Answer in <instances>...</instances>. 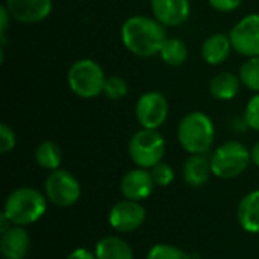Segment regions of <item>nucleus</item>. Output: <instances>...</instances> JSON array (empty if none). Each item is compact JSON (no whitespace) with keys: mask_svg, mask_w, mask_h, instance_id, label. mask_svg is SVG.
<instances>
[{"mask_svg":"<svg viewBox=\"0 0 259 259\" xmlns=\"http://www.w3.org/2000/svg\"><path fill=\"white\" fill-rule=\"evenodd\" d=\"M167 38L165 26L152 17L132 15L121 26V41L124 47L140 58L159 55Z\"/></svg>","mask_w":259,"mask_h":259,"instance_id":"f257e3e1","label":"nucleus"},{"mask_svg":"<svg viewBox=\"0 0 259 259\" xmlns=\"http://www.w3.org/2000/svg\"><path fill=\"white\" fill-rule=\"evenodd\" d=\"M178 141L190 155L208 153L215 140V126L209 115L200 111L188 112L178 124Z\"/></svg>","mask_w":259,"mask_h":259,"instance_id":"f03ea898","label":"nucleus"},{"mask_svg":"<svg viewBox=\"0 0 259 259\" xmlns=\"http://www.w3.org/2000/svg\"><path fill=\"white\" fill-rule=\"evenodd\" d=\"M47 209V197L32 187H20L11 191L5 200L3 212L12 225L27 226L36 223Z\"/></svg>","mask_w":259,"mask_h":259,"instance_id":"7ed1b4c3","label":"nucleus"},{"mask_svg":"<svg viewBox=\"0 0 259 259\" xmlns=\"http://www.w3.org/2000/svg\"><path fill=\"white\" fill-rule=\"evenodd\" d=\"M165 150L167 143L162 134H159V131L144 127H141L131 137L127 146V152L132 162L137 167L146 170H150L156 164L162 162Z\"/></svg>","mask_w":259,"mask_h":259,"instance_id":"20e7f679","label":"nucleus"},{"mask_svg":"<svg viewBox=\"0 0 259 259\" xmlns=\"http://www.w3.org/2000/svg\"><path fill=\"white\" fill-rule=\"evenodd\" d=\"M106 76L103 68L91 58L76 61L67 73L68 88L82 99H94L103 93Z\"/></svg>","mask_w":259,"mask_h":259,"instance_id":"39448f33","label":"nucleus"},{"mask_svg":"<svg viewBox=\"0 0 259 259\" xmlns=\"http://www.w3.org/2000/svg\"><path fill=\"white\" fill-rule=\"evenodd\" d=\"M252 162L250 150L240 141L231 140L219 146L211 156L212 175L220 179H234L243 175Z\"/></svg>","mask_w":259,"mask_h":259,"instance_id":"423d86ee","label":"nucleus"},{"mask_svg":"<svg viewBox=\"0 0 259 259\" xmlns=\"http://www.w3.org/2000/svg\"><path fill=\"white\" fill-rule=\"evenodd\" d=\"M44 194L47 200L58 208L73 206L82 196V187L77 178L67 170H55L44 181Z\"/></svg>","mask_w":259,"mask_h":259,"instance_id":"0eeeda50","label":"nucleus"},{"mask_svg":"<svg viewBox=\"0 0 259 259\" xmlns=\"http://www.w3.org/2000/svg\"><path fill=\"white\" fill-rule=\"evenodd\" d=\"M170 105L159 91L143 93L135 103V117L141 127L158 131L168 118Z\"/></svg>","mask_w":259,"mask_h":259,"instance_id":"6e6552de","label":"nucleus"},{"mask_svg":"<svg viewBox=\"0 0 259 259\" xmlns=\"http://www.w3.org/2000/svg\"><path fill=\"white\" fill-rule=\"evenodd\" d=\"M232 49L246 58L259 56V14H247L231 29Z\"/></svg>","mask_w":259,"mask_h":259,"instance_id":"1a4fd4ad","label":"nucleus"},{"mask_svg":"<svg viewBox=\"0 0 259 259\" xmlns=\"http://www.w3.org/2000/svg\"><path fill=\"white\" fill-rule=\"evenodd\" d=\"M146 220V208L135 200H120L109 211V225L120 234H131Z\"/></svg>","mask_w":259,"mask_h":259,"instance_id":"9d476101","label":"nucleus"},{"mask_svg":"<svg viewBox=\"0 0 259 259\" xmlns=\"http://www.w3.org/2000/svg\"><path fill=\"white\" fill-rule=\"evenodd\" d=\"M5 6L12 20L23 24H35L46 20L52 12V0H6Z\"/></svg>","mask_w":259,"mask_h":259,"instance_id":"9b49d317","label":"nucleus"},{"mask_svg":"<svg viewBox=\"0 0 259 259\" xmlns=\"http://www.w3.org/2000/svg\"><path fill=\"white\" fill-rule=\"evenodd\" d=\"M153 18L165 27H178L190 17V0H150Z\"/></svg>","mask_w":259,"mask_h":259,"instance_id":"f8f14e48","label":"nucleus"},{"mask_svg":"<svg viewBox=\"0 0 259 259\" xmlns=\"http://www.w3.org/2000/svg\"><path fill=\"white\" fill-rule=\"evenodd\" d=\"M153 188H155V182L150 171L140 167L127 171L120 184L123 197L135 202L146 200L153 193Z\"/></svg>","mask_w":259,"mask_h":259,"instance_id":"ddd939ff","label":"nucleus"},{"mask_svg":"<svg viewBox=\"0 0 259 259\" xmlns=\"http://www.w3.org/2000/svg\"><path fill=\"white\" fill-rule=\"evenodd\" d=\"M30 250V237L24 226L12 225L0 237V252L3 259H26Z\"/></svg>","mask_w":259,"mask_h":259,"instance_id":"4468645a","label":"nucleus"},{"mask_svg":"<svg viewBox=\"0 0 259 259\" xmlns=\"http://www.w3.org/2000/svg\"><path fill=\"white\" fill-rule=\"evenodd\" d=\"M211 175H212L211 158H208L206 153L190 155V158L185 161L184 168H182L184 181L193 188H199L205 185L209 181Z\"/></svg>","mask_w":259,"mask_h":259,"instance_id":"2eb2a0df","label":"nucleus"},{"mask_svg":"<svg viewBox=\"0 0 259 259\" xmlns=\"http://www.w3.org/2000/svg\"><path fill=\"white\" fill-rule=\"evenodd\" d=\"M232 42L229 35L222 32L209 35L202 44V58L209 65H222L231 55Z\"/></svg>","mask_w":259,"mask_h":259,"instance_id":"dca6fc26","label":"nucleus"},{"mask_svg":"<svg viewBox=\"0 0 259 259\" xmlns=\"http://www.w3.org/2000/svg\"><path fill=\"white\" fill-rule=\"evenodd\" d=\"M240 226L249 234H259V190L247 193L237 209Z\"/></svg>","mask_w":259,"mask_h":259,"instance_id":"f3484780","label":"nucleus"},{"mask_svg":"<svg viewBox=\"0 0 259 259\" xmlns=\"http://www.w3.org/2000/svg\"><path fill=\"white\" fill-rule=\"evenodd\" d=\"M94 255L97 259H134V250L120 237H103L97 241Z\"/></svg>","mask_w":259,"mask_h":259,"instance_id":"a211bd4d","label":"nucleus"},{"mask_svg":"<svg viewBox=\"0 0 259 259\" xmlns=\"http://www.w3.org/2000/svg\"><path fill=\"white\" fill-rule=\"evenodd\" d=\"M241 85L243 83L240 80V76L223 71V73H219L217 76L212 77V80L209 83V93L217 100L229 102L238 96Z\"/></svg>","mask_w":259,"mask_h":259,"instance_id":"6ab92c4d","label":"nucleus"},{"mask_svg":"<svg viewBox=\"0 0 259 259\" xmlns=\"http://www.w3.org/2000/svg\"><path fill=\"white\" fill-rule=\"evenodd\" d=\"M35 161L44 170H50V171L58 170L62 162L61 147L50 140L39 143L35 149Z\"/></svg>","mask_w":259,"mask_h":259,"instance_id":"aec40b11","label":"nucleus"},{"mask_svg":"<svg viewBox=\"0 0 259 259\" xmlns=\"http://www.w3.org/2000/svg\"><path fill=\"white\" fill-rule=\"evenodd\" d=\"M161 59L171 67L182 65L188 58V47L179 38H167L159 52Z\"/></svg>","mask_w":259,"mask_h":259,"instance_id":"412c9836","label":"nucleus"},{"mask_svg":"<svg viewBox=\"0 0 259 259\" xmlns=\"http://www.w3.org/2000/svg\"><path fill=\"white\" fill-rule=\"evenodd\" d=\"M238 76L247 90L259 93V56L247 58V61H244L240 67Z\"/></svg>","mask_w":259,"mask_h":259,"instance_id":"4be33fe9","label":"nucleus"},{"mask_svg":"<svg viewBox=\"0 0 259 259\" xmlns=\"http://www.w3.org/2000/svg\"><path fill=\"white\" fill-rule=\"evenodd\" d=\"M127 93H129V85L123 77H120V76L106 77V82L103 87V94L108 100H121L127 96Z\"/></svg>","mask_w":259,"mask_h":259,"instance_id":"5701e85b","label":"nucleus"},{"mask_svg":"<svg viewBox=\"0 0 259 259\" xmlns=\"http://www.w3.org/2000/svg\"><path fill=\"white\" fill-rule=\"evenodd\" d=\"M146 259H190L188 253L171 244H155L147 252Z\"/></svg>","mask_w":259,"mask_h":259,"instance_id":"b1692460","label":"nucleus"},{"mask_svg":"<svg viewBox=\"0 0 259 259\" xmlns=\"http://www.w3.org/2000/svg\"><path fill=\"white\" fill-rule=\"evenodd\" d=\"M150 175L153 178L155 185L158 187H168L175 181V170L167 162H159L153 168H150Z\"/></svg>","mask_w":259,"mask_h":259,"instance_id":"393cba45","label":"nucleus"},{"mask_svg":"<svg viewBox=\"0 0 259 259\" xmlns=\"http://www.w3.org/2000/svg\"><path fill=\"white\" fill-rule=\"evenodd\" d=\"M244 123L247 124V127L259 132V93L250 97V100L246 105Z\"/></svg>","mask_w":259,"mask_h":259,"instance_id":"a878e982","label":"nucleus"},{"mask_svg":"<svg viewBox=\"0 0 259 259\" xmlns=\"http://www.w3.org/2000/svg\"><path fill=\"white\" fill-rule=\"evenodd\" d=\"M15 144H17L15 132L6 123H2L0 124V153L5 155L11 152L15 147Z\"/></svg>","mask_w":259,"mask_h":259,"instance_id":"bb28decb","label":"nucleus"},{"mask_svg":"<svg viewBox=\"0 0 259 259\" xmlns=\"http://www.w3.org/2000/svg\"><path fill=\"white\" fill-rule=\"evenodd\" d=\"M208 2L219 12H232L238 9L243 3V0H208Z\"/></svg>","mask_w":259,"mask_h":259,"instance_id":"cd10ccee","label":"nucleus"},{"mask_svg":"<svg viewBox=\"0 0 259 259\" xmlns=\"http://www.w3.org/2000/svg\"><path fill=\"white\" fill-rule=\"evenodd\" d=\"M11 14L8 12L6 6H0V39H2V44L6 42V30L9 27V20H11Z\"/></svg>","mask_w":259,"mask_h":259,"instance_id":"c85d7f7f","label":"nucleus"},{"mask_svg":"<svg viewBox=\"0 0 259 259\" xmlns=\"http://www.w3.org/2000/svg\"><path fill=\"white\" fill-rule=\"evenodd\" d=\"M65 259H97L96 258V255L93 253V252H90V250H87V249H76V250H73L68 256Z\"/></svg>","mask_w":259,"mask_h":259,"instance_id":"c756f323","label":"nucleus"},{"mask_svg":"<svg viewBox=\"0 0 259 259\" xmlns=\"http://www.w3.org/2000/svg\"><path fill=\"white\" fill-rule=\"evenodd\" d=\"M12 226V223H11V220L6 217V214L2 211V214H0V234H3V232H6L9 228Z\"/></svg>","mask_w":259,"mask_h":259,"instance_id":"7c9ffc66","label":"nucleus"},{"mask_svg":"<svg viewBox=\"0 0 259 259\" xmlns=\"http://www.w3.org/2000/svg\"><path fill=\"white\" fill-rule=\"evenodd\" d=\"M250 155H252V162L259 167V141L250 149Z\"/></svg>","mask_w":259,"mask_h":259,"instance_id":"2f4dec72","label":"nucleus"}]
</instances>
